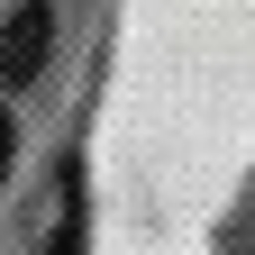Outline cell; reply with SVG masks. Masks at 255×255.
I'll list each match as a JSON object with an SVG mask.
<instances>
[{
	"label": "cell",
	"mask_w": 255,
	"mask_h": 255,
	"mask_svg": "<svg viewBox=\"0 0 255 255\" xmlns=\"http://www.w3.org/2000/svg\"><path fill=\"white\" fill-rule=\"evenodd\" d=\"M55 55V0H18L0 18V91H27Z\"/></svg>",
	"instance_id": "cell-1"
},
{
	"label": "cell",
	"mask_w": 255,
	"mask_h": 255,
	"mask_svg": "<svg viewBox=\"0 0 255 255\" xmlns=\"http://www.w3.org/2000/svg\"><path fill=\"white\" fill-rule=\"evenodd\" d=\"M9 164H18V128H9V110H0V182H9Z\"/></svg>",
	"instance_id": "cell-2"
}]
</instances>
